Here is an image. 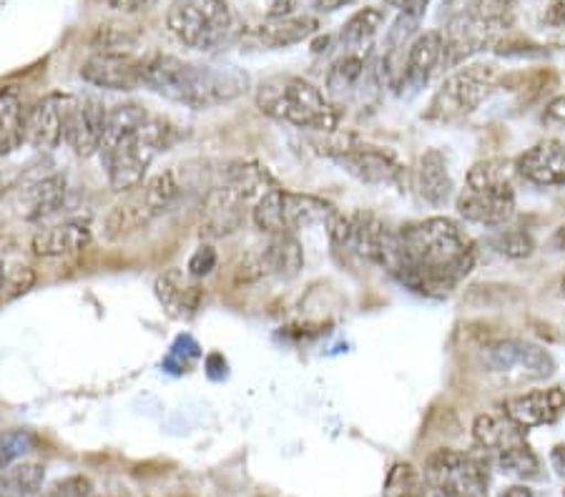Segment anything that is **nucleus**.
Wrapping results in <instances>:
<instances>
[{
  "label": "nucleus",
  "instance_id": "obj_1",
  "mask_svg": "<svg viewBox=\"0 0 565 497\" xmlns=\"http://www.w3.org/2000/svg\"><path fill=\"white\" fill-rule=\"evenodd\" d=\"M476 259V244L458 222L430 216L392 231L382 267L417 294L443 296L470 274Z\"/></svg>",
  "mask_w": 565,
  "mask_h": 497
},
{
  "label": "nucleus",
  "instance_id": "obj_2",
  "mask_svg": "<svg viewBox=\"0 0 565 497\" xmlns=\"http://www.w3.org/2000/svg\"><path fill=\"white\" fill-rule=\"evenodd\" d=\"M143 88L171 104L206 111L247 94L249 76L234 66H209L169 53H153L143 61Z\"/></svg>",
  "mask_w": 565,
  "mask_h": 497
},
{
  "label": "nucleus",
  "instance_id": "obj_3",
  "mask_svg": "<svg viewBox=\"0 0 565 497\" xmlns=\"http://www.w3.org/2000/svg\"><path fill=\"white\" fill-rule=\"evenodd\" d=\"M259 111L295 129L332 133L340 126V108L332 98L302 76H271L254 94Z\"/></svg>",
  "mask_w": 565,
  "mask_h": 497
},
{
  "label": "nucleus",
  "instance_id": "obj_4",
  "mask_svg": "<svg viewBox=\"0 0 565 497\" xmlns=\"http://www.w3.org/2000/svg\"><path fill=\"white\" fill-rule=\"evenodd\" d=\"M179 141L177 126L163 116L149 114V119L129 136H121L102 149L108 186L116 194H131L143 184L153 159Z\"/></svg>",
  "mask_w": 565,
  "mask_h": 497
},
{
  "label": "nucleus",
  "instance_id": "obj_5",
  "mask_svg": "<svg viewBox=\"0 0 565 497\" xmlns=\"http://www.w3.org/2000/svg\"><path fill=\"white\" fill-rule=\"evenodd\" d=\"M319 153L330 156L352 179L370 186H403L405 166L390 149L364 143L354 133H324V141H315Z\"/></svg>",
  "mask_w": 565,
  "mask_h": 497
},
{
  "label": "nucleus",
  "instance_id": "obj_6",
  "mask_svg": "<svg viewBox=\"0 0 565 497\" xmlns=\"http://www.w3.org/2000/svg\"><path fill=\"white\" fill-rule=\"evenodd\" d=\"M232 11L226 0H174L167 13L169 31L194 51H214L232 33Z\"/></svg>",
  "mask_w": 565,
  "mask_h": 497
},
{
  "label": "nucleus",
  "instance_id": "obj_7",
  "mask_svg": "<svg viewBox=\"0 0 565 497\" xmlns=\"http://www.w3.org/2000/svg\"><path fill=\"white\" fill-rule=\"evenodd\" d=\"M495 76L498 71L493 63H472V66H462L460 71H455L452 76L445 78V84L433 96L427 119L455 121L472 114L490 96Z\"/></svg>",
  "mask_w": 565,
  "mask_h": 497
},
{
  "label": "nucleus",
  "instance_id": "obj_8",
  "mask_svg": "<svg viewBox=\"0 0 565 497\" xmlns=\"http://www.w3.org/2000/svg\"><path fill=\"white\" fill-rule=\"evenodd\" d=\"M425 480L443 497H488V473L476 457L443 447L425 463Z\"/></svg>",
  "mask_w": 565,
  "mask_h": 497
},
{
  "label": "nucleus",
  "instance_id": "obj_9",
  "mask_svg": "<svg viewBox=\"0 0 565 497\" xmlns=\"http://www.w3.org/2000/svg\"><path fill=\"white\" fill-rule=\"evenodd\" d=\"M108 108L94 96H68L63 104V141L81 159L102 153Z\"/></svg>",
  "mask_w": 565,
  "mask_h": 497
},
{
  "label": "nucleus",
  "instance_id": "obj_10",
  "mask_svg": "<svg viewBox=\"0 0 565 497\" xmlns=\"http://www.w3.org/2000/svg\"><path fill=\"white\" fill-rule=\"evenodd\" d=\"M482 365L488 372L513 375L527 379H548L555 375V359L545 347L523 339H498L482 347Z\"/></svg>",
  "mask_w": 565,
  "mask_h": 497
},
{
  "label": "nucleus",
  "instance_id": "obj_11",
  "mask_svg": "<svg viewBox=\"0 0 565 497\" xmlns=\"http://www.w3.org/2000/svg\"><path fill=\"white\" fill-rule=\"evenodd\" d=\"M458 214L480 226H505L515 216V192L510 181L468 186L458 196Z\"/></svg>",
  "mask_w": 565,
  "mask_h": 497
},
{
  "label": "nucleus",
  "instance_id": "obj_12",
  "mask_svg": "<svg viewBox=\"0 0 565 497\" xmlns=\"http://www.w3.org/2000/svg\"><path fill=\"white\" fill-rule=\"evenodd\" d=\"M249 202L234 186L218 184L209 188L202 204V219H199V234L206 239L232 237L247 222Z\"/></svg>",
  "mask_w": 565,
  "mask_h": 497
},
{
  "label": "nucleus",
  "instance_id": "obj_13",
  "mask_svg": "<svg viewBox=\"0 0 565 497\" xmlns=\"http://www.w3.org/2000/svg\"><path fill=\"white\" fill-rule=\"evenodd\" d=\"M153 294H157L161 310L167 312L171 320L189 322L202 312L206 289L202 284V279L191 277L186 269L171 267L157 277V282H153Z\"/></svg>",
  "mask_w": 565,
  "mask_h": 497
},
{
  "label": "nucleus",
  "instance_id": "obj_14",
  "mask_svg": "<svg viewBox=\"0 0 565 497\" xmlns=\"http://www.w3.org/2000/svg\"><path fill=\"white\" fill-rule=\"evenodd\" d=\"M81 78L96 88L134 90L143 86V61L131 53L96 51L81 66Z\"/></svg>",
  "mask_w": 565,
  "mask_h": 497
},
{
  "label": "nucleus",
  "instance_id": "obj_15",
  "mask_svg": "<svg viewBox=\"0 0 565 497\" xmlns=\"http://www.w3.org/2000/svg\"><path fill=\"white\" fill-rule=\"evenodd\" d=\"M503 412L510 422H515L523 430L543 428V424L558 422L565 412V392L561 387H548V390L510 397L503 402Z\"/></svg>",
  "mask_w": 565,
  "mask_h": 497
},
{
  "label": "nucleus",
  "instance_id": "obj_16",
  "mask_svg": "<svg viewBox=\"0 0 565 497\" xmlns=\"http://www.w3.org/2000/svg\"><path fill=\"white\" fill-rule=\"evenodd\" d=\"M515 171L533 186H565V143L558 139L537 141L518 156Z\"/></svg>",
  "mask_w": 565,
  "mask_h": 497
},
{
  "label": "nucleus",
  "instance_id": "obj_17",
  "mask_svg": "<svg viewBox=\"0 0 565 497\" xmlns=\"http://www.w3.org/2000/svg\"><path fill=\"white\" fill-rule=\"evenodd\" d=\"M90 239H94V231H90V224L86 219H66L41 226L31 239V251L43 259L71 257L84 251Z\"/></svg>",
  "mask_w": 565,
  "mask_h": 497
},
{
  "label": "nucleus",
  "instance_id": "obj_18",
  "mask_svg": "<svg viewBox=\"0 0 565 497\" xmlns=\"http://www.w3.org/2000/svg\"><path fill=\"white\" fill-rule=\"evenodd\" d=\"M390 226L372 212H354L350 216V231L344 249L352 251L354 257H360L370 264H385V255L392 241Z\"/></svg>",
  "mask_w": 565,
  "mask_h": 497
},
{
  "label": "nucleus",
  "instance_id": "obj_19",
  "mask_svg": "<svg viewBox=\"0 0 565 497\" xmlns=\"http://www.w3.org/2000/svg\"><path fill=\"white\" fill-rule=\"evenodd\" d=\"M63 104L66 94H49L29 108L25 119V143L39 151H56L63 141Z\"/></svg>",
  "mask_w": 565,
  "mask_h": 497
},
{
  "label": "nucleus",
  "instance_id": "obj_20",
  "mask_svg": "<svg viewBox=\"0 0 565 497\" xmlns=\"http://www.w3.org/2000/svg\"><path fill=\"white\" fill-rule=\"evenodd\" d=\"M161 212L151 204V198L146 196L143 188H134L131 194L124 196V202H118L104 219V237L108 241L131 237V234L141 231L143 226H149Z\"/></svg>",
  "mask_w": 565,
  "mask_h": 497
},
{
  "label": "nucleus",
  "instance_id": "obj_21",
  "mask_svg": "<svg viewBox=\"0 0 565 497\" xmlns=\"http://www.w3.org/2000/svg\"><path fill=\"white\" fill-rule=\"evenodd\" d=\"M68 196V184L66 176L61 174H49L31 179L29 184L21 188V206L23 216L29 222H43L56 216L63 206H66Z\"/></svg>",
  "mask_w": 565,
  "mask_h": 497
},
{
  "label": "nucleus",
  "instance_id": "obj_22",
  "mask_svg": "<svg viewBox=\"0 0 565 497\" xmlns=\"http://www.w3.org/2000/svg\"><path fill=\"white\" fill-rule=\"evenodd\" d=\"M443 33L440 31H425L409 43L407 61H405V86L413 88L415 94L427 86L433 78L437 63L443 61Z\"/></svg>",
  "mask_w": 565,
  "mask_h": 497
},
{
  "label": "nucleus",
  "instance_id": "obj_23",
  "mask_svg": "<svg viewBox=\"0 0 565 497\" xmlns=\"http://www.w3.org/2000/svg\"><path fill=\"white\" fill-rule=\"evenodd\" d=\"M417 192L435 209H443L455 194V181L448 169V159L443 151L430 149L423 153L420 169H417Z\"/></svg>",
  "mask_w": 565,
  "mask_h": 497
},
{
  "label": "nucleus",
  "instance_id": "obj_24",
  "mask_svg": "<svg viewBox=\"0 0 565 497\" xmlns=\"http://www.w3.org/2000/svg\"><path fill=\"white\" fill-rule=\"evenodd\" d=\"M340 209L327 198H319L315 194H297L285 192V224L287 231L297 234L302 229H312V226H330Z\"/></svg>",
  "mask_w": 565,
  "mask_h": 497
},
{
  "label": "nucleus",
  "instance_id": "obj_25",
  "mask_svg": "<svg viewBox=\"0 0 565 497\" xmlns=\"http://www.w3.org/2000/svg\"><path fill=\"white\" fill-rule=\"evenodd\" d=\"M264 274H275L281 279L297 277L305 267V249L299 244L297 234L285 231L277 237H267V247L259 255Z\"/></svg>",
  "mask_w": 565,
  "mask_h": 497
},
{
  "label": "nucleus",
  "instance_id": "obj_26",
  "mask_svg": "<svg viewBox=\"0 0 565 497\" xmlns=\"http://www.w3.org/2000/svg\"><path fill=\"white\" fill-rule=\"evenodd\" d=\"M319 23L312 15H281V18H267L259 29L257 39L267 48H289V45L305 43L317 33Z\"/></svg>",
  "mask_w": 565,
  "mask_h": 497
},
{
  "label": "nucleus",
  "instance_id": "obj_27",
  "mask_svg": "<svg viewBox=\"0 0 565 497\" xmlns=\"http://www.w3.org/2000/svg\"><path fill=\"white\" fill-rule=\"evenodd\" d=\"M25 119H29V108H23L21 94L13 88L0 90V156H8L23 147Z\"/></svg>",
  "mask_w": 565,
  "mask_h": 497
},
{
  "label": "nucleus",
  "instance_id": "obj_28",
  "mask_svg": "<svg viewBox=\"0 0 565 497\" xmlns=\"http://www.w3.org/2000/svg\"><path fill=\"white\" fill-rule=\"evenodd\" d=\"M224 184L234 186L249 204H257L264 194L279 186L275 176L264 166L254 164V161H236V164H230V169L224 171Z\"/></svg>",
  "mask_w": 565,
  "mask_h": 497
},
{
  "label": "nucleus",
  "instance_id": "obj_29",
  "mask_svg": "<svg viewBox=\"0 0 565 497\" xmlns=\"http://www.w3.org/2000/svg\"><path fill=\"white\" fill-rule=\"evenodd\" d=\"M525 432L527 430L518 428V424L510 422L508 418L500 420L493 418V414H478L476 422H472V440H476L482 450L493 452L521 445V442H525Z\"/></svg>",
  "mask_w": 565,
  "mask_h": 497
},
{
  "label": "nucleus",
  "instance_id": "obj_30",
  "mask_svg": "<svg viewBox=\"0 0 565 497\" xmlns=\"http://www.w3.org/2000/svg\"><path fill=\"white\" fill-rule=\"evenodd\" d=\"M364 74H367V61H364L360 53H344V56L337 58L330 66V71H327V78H324L327 96L330 98L350 96L352 90L362 84Z\"/></svg>",
  "mask_w": 565,
  "mask_h": 497
},
{
  "label": "nucleus",
  "instance_id": "obj_31",
  "mask_svg": "<svg viewBox=\"0 0 565 497\" xmlns=\"http://www.w3.org/2000/svg\"><path fill=\"white\" fill-rule=\"evenodd\" d=\"M45 483L41 463H18L0 473V497H35Z\"/></svg>",
  "mask_w": 565,
  "mask_h": 497
},
{
  "label": "nucleus",
  "instance_id": "obj_32",
  "mask_svg": "<svg viewBox=\"0 0 565 497\" xmlns=\"http://www.w3.org/2000/svg\"><path fill=\"white\" fill-rule=\"evenodd\" d=\"M252 224L264 234V237H277L287 231L285 224V188L277 186L264 194L257 204L252 206Z\"/></svg>",
  "mask_w": 565,
  "mask_h": 497
},
{
  "label": "nucleus",
  "instance_id": "obj_33",
  "mask_svg": "<svg viewBox=\"0 0 565 497\" xmlns=\"http://www.w3.org/2000/svg\"><path fill=\"white\" fill-rule=\"evenodd\" d=\"M382 23H385V11H382V8H375V6L362 8V11L354 13L350 21L342 25L340 41L342 45H348V48H360V45L375 39L377 31L382 29Z\"/></svg>",
  "mask_w": 565,
  "mask_h": 497
},
{
  "label": "nucleus",
  "instance_id": "obj_34",
  "mask_svg": "<svg viewBox=\"0 0 565 497\" xmlns=\"http://www.w3.org/2000/svg\"><path fill=\"white\" fill-rule=\"evenodd\" d=\"M427 480L413 463H395L387 469L382 497H425Z\"/></svg>",
  "mask_w": 565,
  "mask_h": 497
},
{
  "label": "nucleus",
  "instance_id": "obj_35",
  "mask_svg": "<svg viewBox=\"0 0 565 497\" xmlns=\"http://www.w3.org/2000/svg\"><path fill=\"white\" fill-rule=\"evenodd\" d=\"M498 467L503 469L508 475H515V477H523V480H533V477H541V457L535 455L531 450V445H513L508 450H500L498 452Z\"/></svg>",
  "mask_w": 565,
  "mask_h": 497
},
{
  "label": "nucleus",
  "instance_id": "obj_36",
  "mask_svg": "<svg viewBox=\"0 0 565 497\" xmlns=\"http://www.w3.org/2000/svg\"><path fill=\"white\" fill-rule=\"evenodd\" d=\"M39 445V437L29 428L0 430V473L21 463Z\"/></svg>",
  "mask_w": 565,
  "mask_h": 497
},
{
  "label": "nucleus",
  "instance_id": "obj_37",
  "mask_svg": "<svg viewBox=\"0 0 565 497\" xmlns=\"http://www.w3.org/2000/svg\"><path fill=\"white\" fill-rule=\"evenodd\" d=\"M490 244H493L498 255H503L508 259H527L535 249L533 237L523 229H500L495 237L490 239Z\"/></svg>",
  "mask_w": 565,
  "mask_h": 497
},
{
  "label": "nucleus",
  "instance_id": "obj_38",
  "mask_svg": "<svg viewBox=\"0 0 565 497\" xmlns=\"http://www.w3.org/2000/svg\"><path fill=\"white\" fill-rule=\"evenodd\" d=\"M199 345L194 339L189 337V334H181V337L174 342V347L169 349V357L163 359V369H169V372H189V367L194 365V361L199 359Z\"/></svg>",
  "mask_w": 565,
  "mask_h": 497
},
{
  "label": "nucleus",
  "instance_id": "obj_39",
  "mask_svg": "<svg viewBox=\"0 0 565 497\" xmlns=\"http://www.w3.org/2000/svg\"><path fill=\"white\" fill-rule=\"evenodd\" d=\"M136 43V35L129 31H121V29H114V25H108V29H98L94 35V48L96 51H108V53H131Z\"/></svg>",
  "mask_w": 565,
  "mask_h": 497
},
{
  "label": "nucleus",
  "instance_id": "obj_40",
  "mask_svg": "<svg viewBox=\"0 0 565 497\" xmlns=\"http://www.w3.org/2000/svg\"><path fill=\"white\" fill-rule=\"evenodd\" d=\"M35 497H94V485L84 475H71L66 480H58L51 485L45 493H39Z\"/></svg>",
  "mask_w": 565,
  "mask_h": 497
},
{
  "label": "nucleus",
  "instance_id": "obj_41",
  "mask_svg": "<svg viewBox=\"0 0 565 497\" xmlns=\"http://www.w3.org/2000/svg\"><path fill=\"white\" fill-rule=\"evenodd\" d=\"M216 264H218V255H216V249L212 247V244H202V247H196L194 255L189 257V261H186V271H189L191 277L204 279V277L212 274V271L216 269Z\"/></svg>",
  "mask_w": 565,
  "mask_h": 497
},
{
  "label": "nucleus",
  "instance_id": "obj_42",
  "mask_svg": "<svg viewBox=\"0 0 565 497\" xmlns=\"http://www.w3.org/2000/svg\"><path fill=\"white\" fill-rule=\"evenodd\" d=\"M515 0H472V11H476L480 18L493 23H503L505 13L510 11Z\"/></svg>",
  "mask_w": 565,
  "mask_h": 497
},
{
  "label": "nucleus",
  "instance_id": "obj_43",
  "mask_svg": "<svg viewBox=\"0 0 565 497\" xmlns=\"http://www.w3.org/2000/svg\"><path fill=\"white\" fill-rule=\"evenodd\" d=\"M543 21L551 25V29H565V0H553V3L545 8Z\"/></svg>",
  "mask_w": 565,
  "mask_h": 497
},
{
  "label": "nucleus",
  "instance_id": "obj_44",
  "mask_svg": "<svg viewBox=\"0 0 565 497\" xmlns=\"http://www.w3.org/2000/svg\"><path fill=\"white\" fill-rule=\"evenodd\" d=\"M108 6L114 8V11H121V13H141L146 8H151L157 0H106Z\"/></svg>",
  "mask_w": 565,
  "mask_h": 497
},
{
  "label": "nucleus",
  "instance_id": "obj_45",
  "mask_svg": "<svg viewBox=\"0 0 565 497\" xmlns=\"http://www.w3.org/2000/svg\"><path fill=\"white\" fill-rule=\"evenodd\" d=\"M543 121H548V123H558V126H565V96L553 98V101H551L548 106H545Z\"/></svg>",
  "mask_w": 565,
  "mask_h": 497
},
{
  "label": "nucleus",
  "instance_id": "obj_46",
  "mask_svg": "<svg viewBox=\"0 0 565 497\" xmlns=\"http://www.w3.org/2000/svg\"><path fill=\"white\" fill-rule=\"evenodd\" d=\"M299 0H271L269 3V18H281V15H295V8Z\"/></svg>",
  "mask_w": 565,
  "mask_h": 497
},
{
  "label": "nucleus",
  "instance_id": "obj_47",
  "mask_svg": "<svg viewBox=\"0 0 565 497\" xmlns=\"http://www.w3.org/2000/svg\"><path fill=\"white\" fill-rule=\"evenodd\" d=\"M350 3H354V0H315V8L319 13H334Z\"/></svg>",
  "mask_w": 565,
  "mask_h": 497
},
{
  "label": "nucleus",
  "instance_id": "obj_48",
  "mask_svg": "<svg viewBox=\"0 0 565 497\" xmlns=\"http://www.w3.org/2000/svg\"><path fill=\"white\" fill-rule=\"evenodd\" d=\"M500 497H535V493L527 485H510L500 493Z\"/></svg>",
  "mask_w": 565,
  "mask_h": 497
},
{
  "label": "nucleus",
  "instance_id": "obj_49",
  "mask_svg": "<svg viewBox=\"0 0 565 497\" xmlns=\"http://www.w3.org/2000/svg\"><path fill=\"white\" fill-rule=\"evenodd\" d=\"M15 249H18V241L13 237H8V234H0V257L13 255Z\"/></svg>",
  "mask_w": 565,
  "mask_h": 497
},
{
  "label": "nucleus",
  "instance_id": "obj_50",
  "mask_svg": "<svg viewBox=\"0 0 565 497\" xmlns=\"http://www.w3.org/2000/svg\"><path fill=\"white\" fill-rule=\"evenodd\" d=\"M553 465L558 467L561 475H565V445H558L553 450Z\"/></svg>",
  "mask_w": 565,
  "mask_h": 497
},
{
  "label": "nucleus",
  "instance_id": "obj_51",
  "mask_svg": "<svg viewBox=\"0 0 565 497\" xmlns=\"http://www.w3.org/2000/svg\"><path fill=\"white\" fill-rule=\"evenodd\" d=\"M8 279H11V271H8L6 261L0 259V294H3V289H8Z\"/></svg>",
  "mask_w": 565,
  "mask_h": 497
},
{
  "label": "nucleus",
  "instance_id": "obj_52",
  "mask_svg": "<svg viewBox=\"0 0 565 497\" xmlns=\"http://www.w3.org/2000/svg\"><path fill=\"white\" fill-rule=\"evenodd\" d=\"M553 247H555V249H565V224L561 226V229H555V234H553Z\"/></svg>",
  "mask_w": 565,
  "mask_h": 497
},
{
  "label": "nucleus",
  "instance_id": "obj_53",
  "mask_svg": "<svg viewBox=\"0 0 565 497\" xmlns=\"http://www.w3.org/2000/svg\"><path fill=\"white\" fill-rule=\"evenodd\" d=\"M385 3H387V6H392V8H403L405 0H385Z\"/></svg>",
  "mask_w": 565,
  "mask_h": 497
},
{
  "label": "nucleus",
  "instance_id": "obj_54",
  "mask_svg": "<svg viewBox=\"0 0 565 497\" xmlns=\"http://www.w3.org/2000/svg\"><path fill=\"white\" fill-rule=\"evenodd\" d=\"M561 287H563V294H565V277H563V282H561Z\"/></svg>",
  "mask_w": 565,
  "mask_h": 497
},
{
  "label": "nucleus",
  "instance_id": "obj_55",
  "mask_svg": "<svg viewBox=\"0 0 565 497\" xmlns=\"http://www.w3.org/2000/svg\"><path fill=\"white\" fill-rule=\"evenodd\" d=\"M563 497H565V490H563Z\"/></svg>",
  "mask_w": 565,
  "mask_h": 497
}]
</instances>
